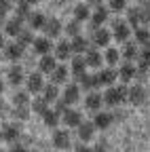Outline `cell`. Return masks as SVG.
Here are the masks:
<instances>
[{"mask_svg":"<svg viewBox=\"0 0 150 152\" xmlns=\"http://www.w3.org/2000/svg\"><path fill=\"white\" fill-rule=\"evenodd\" d=\"M127 93H129V85H112L104 91V104L110 106V108H119L127 102Z\"/></svg>","mask_w":150,"mask_h":152,"instance_id":"1","label":"cell"},{"mask_svg":"<svg viewBox=\"0 0 150 152\" xmlns=\"http://www.w3.org/2000/svg\"><path fill=\"white\" fill-rule=\"evenodd\" d=\"M110 32H112V40L119 42V45H125L127 40H131V36H133L131 26L125 21V19H119V17L110 21Z\"/></svg>","mask_w":150,"mask_h":152,"instance_id":"2","label":"cell"},{"mask_svg":"<svg viewBox=\"0 0 150 152\" xmlns=\"http://www.w3.org/2000/svg\"><path fill=\"white\" fill-rule=\"evenodd\" d=\"M125 21L131 26V30H138L142 26H148V19H146V9L142 4L138 7H129L127 9V17H125Z\"/></svg>","mask_w":150,"mask_h":152,"instance_id":"3","label":"cell"},{"mask_svg":"<svg viewBox=\"0 0 150 152\" xmlns=\"http://www.w3.org/2000/svg\"><path fill=\"white\" fill-rule=\"evenodd\" d=\"M83 110H78V108H68L64 114H61V125L66 127V129H74V131H76L80 125H83Z\"/></svg>","mask_w":150,"mask_h":152,"instance_id":"4","label":"cell"},{"mask_svg":"<svg viewBox=\"0 0 150 152\" xmlns=\"http://www.w3.org/2000/svg\"><path fill=\"white\" fill-rule=\"evenodd\" d=\"M116 72H119V83H123V85H131L138 78V66L133 61H121Z\"/></svg>","mask_w":150,"mask_h":152,"instance_id":"5","label":"cell"},{"mask_svg":"<svg viewBox=\"0 0 150 152\" xmlns=\"http://www.w3.org/2000/svg\"><path fill=\"white\" fill-rule=\"evenodd\" d=\"M45 85H47L45 83V74H40V72H30L26 76V91L30 95H40Z\"/></svg>","mask_w":150,"mask_h":152,"instance_id":"6","label":"cell"},{"mask_svg":"<svg viewBox=\"0 0 150 152\" xmlns=\"http://www.w3.org/2000/svg\"><path fill=\"white\" fill-rule=\"evenodd\" d=\"M91 38V47H95V49H108L110 42H112V32L108 28H97L93 34H89Z\"/></svg>","mask_w":150,"mask_h":152,"instance_id":"7","label":"cell"},{"mask_svg":"<svg viewBox=\"0 0 150 152\" xmlns=\"http://www.w3.org/2000/svg\"><path fill=\"white\" fill-rule=\"evenodd\" d=\"M51 142L53 146L57 148V150H68L72 146V135H70V129L66 127H57V129H53V135H51Z\"/></svg>","mask_w":150,"mask_h":152,"instance_id":"8","label":"cell"},{"mask_svg":"<svg viewBox=\"0 0 150 152\" xmlns=\"http://www.w3.org/2000/svg\"><path fill=\"white\" fill-rule=\"evenodd\" d=\"M102 106H104V93H100V91H91V93H87V95H85V99H83V108H85L89 114L100 112V110H102Z\"/></svg>","mask_w":150,"mask_h":152,"instance_id":"9","label":"cell"},{"mask_svg":"<svg viewBox=\"0 0 150 152\" xmlns=\"http://www.w3.org/2000/svg\"><path fill=\"white\" fill-rule=\"evenodd\" d=\"M74 83H78L80 91L85 93H91V91H100V80H97V74L95 72H85L83 76H78V78H74Z\"/></svg>","mask_w":150,"mask_h":152,"instance_id":"10","label":"cell"},{"mask_svg":"<svg viewBox=\"0 0 150 152\" xmlns=\"http://www.w3.org/2000/svg\"><path fill=\"white\" fill-rule=\"evenodd\" d=\"M95 74H97L100 87H104V89H108V87H112V85H116V80H119V72H116V68H110V66L100 68Z\"/></svg>","mask_w":150,"mask_h":152,"instance_id":"11","label":"cell"},{"mask_svg":"<svg viewBox=\"0 0 150 152\" xmlns=\"http://www.w3.org/2000/svg\"><path fill=\"white\" fill-rule=\"evenodd\" d=\"M42 32H45L47 38H51V40H57V38H61V34H64V23H61V19L49 17L47 23H45V28H42Z\"/></svg>","mask_w":150,"mask_h":152,"instance_id":"12","label":"cell"},{"mask_svg":"<svg viewBox=\"0 0 150 152\" xmlns=\"http://www.w3.org/2000/svg\"><path fill=\"white\" fill-rule=\"evenodd\" d=\"M93 127H95L97 131H106L112 127V123H114V112H108V110H100L93 114Z\"/></svg>","mask_w":150,"mask_h":152,"instance_id":"13","label":"cell"},{"mask_svg":"<svg viewBox=\"0 0 150 152\" xmlns=\"http://www.w3.org/2000/svg\"><path fill=\"white\" fill-rule=\"evenodd\" d=\"M110 9L106 7V4H102V7H95L93 9V13H91V19H89V23L93 26V28H104L108 21H110Z\"/></svg>","mask_w":150,"mask_h":152,"instance_id":"14","label":"cell"},{"mask_svg":"<svg viewBox=\"0 0 150 152\" xmlns=\"http://www.w3.org/2000/svg\"><path fill=\"white\" fill-rule=\"evenodd\" d=\"M80 87L78 83H66L64 85V91H61V99L68 104V106H74L78 99H80Z\"/></svg>","mask_w":150,"mask_h":152,"instance_id":"15","label":"cell"},{"mask_svg":"<svg viewBox=\"0 0 150 152\" xmlns=\"http://www.w3.org/2000/svg\"><path fill=\"white\" fill-rule=\"evenodd\" d=\"M53 55L57 57V61L59 64H66V61H70L72 57H74V53H72V47H70V40H66V38H61V40L55 45V49H53Z\"/></svg>","mask_w":150,"mask_h":152,"instance_id":"16","label":"cell"},{"mask_svg":"<svg viewBox=\"0 0 150 152\" xmlns=\"http://www.w3.org/2000/svg\"><path fill=\"white\" fill-rule=\"evenodd\" d=\"M127 102L131 106H142L146 102V89H144V85H140V83L131 85L129 87V93H127Z\"/></svg>","mask_w":150,"mask_h":152,"instance_id":"17","label":"cell"},{"mask_svg":"<svg viewBox=\"0 0 150 152\" xmlns=\"http://www.w3.org/2000/svg\"><path fill=\"white\" fill-rule=\"evenodd\" d=\"M85 61H87V68H91V70L97 72L100 68H104V53L100 49H95V47H91L85 53Z\"/></svg>","mask_w":150,"mask_h":152,"instance_id":"18","label":"cell"},{"mask_svg":"<svg viewBox=\"0 0 150 152\" xmlns=\"http://www.w3.org/2000/svg\"><path fill=\"white\" fill-rule=\"evenodd\" d=\"M49 83H53V85H66V83H70V66H66V64H59L57 68H55L53 72H51V76H49Z\"/></svg>","mask_w":150,"mask_h":152,"instance_id":"19","label":"cell"},{"mask_svg":"<svg viewBox=\"0 0 150 152\" xmlns=\"http://www.w3.org/2000/svg\"><path fill=\"white\" fill-rule=\"evenodd\" d=\"M55 49V45H53V40L51 38H47V36H38V38H34V42H32V51L36 53V55H51V51Z\"/></svg>","mask_w":150,"mask_h":152,"instance_id":"20","label":"cell"},{"mask_svg":"<svg viewBox=\"0 0 150 152\" xmlns=\"http://www.w3.org/2000/svg\"><path fill=\"white\" fill-rule=\"evenodd\" d=\"M91 13H93V9L87 2H76L72 7V19H76L78 23H89Z\"/></svg>","mask_w":150,"mask_h":152,"instance_id":"21","label":"cell"},{"mask_svg":"<svg viewBox=\"0 0 150 152\" xmlns=\"http://www.w3.org/2000/svg\"><path fill=\"white\" fill-rule=\"evenodd\" d=\"M70 47H72V53L74 55H85L89 49H91V38L80 34L76 38H70Z\"/></svg>","mask_w":150,"mask_h":152,"instance_id":"22","label":"cell"},{"mask_svg":"<svg viewBox=\"0 0 150 152\" xmlns=\"http://www.w3.org/2000/svg\"><path fill=\"white\" fill-rule=\"evenodd\" d=\"M19 137H21L19 123H7V125H2V140L4 142L15 144V142H19Z\"/></svg>","mask_w":150,"mask_h":152,"instance_id":"23","label":"cell"},{"mask_svg":"<svg viewBox=\"0 0 150 152\" xmlns=\"http://www.w3.org/2000/svg\"><path fill=\"white\" fill-rule=\"evenodd\" d=\"M121 57H123V61H138V57H140V45L135 40H127L121 49Z\"/></svg>","mask_w":150,"mask_h":152,"instance_id":"24","label":"cell"},{"mask_svg":"<svg viewBox=\"0 0 150 152\" xmlns=\"http://www.w3.org/2000/svg\"><path fill=\"white\" fill-rule=\"evenodd\" d=\"M95 127H93V123L91 121H83V125L76 129V135H78V140L83 142V144H89V142H93L95 140Z\"/></svg>","mask_w":150,"mask_h":152,"instance_id":"25","label":"cell"},{"mask_svg":"<svg viewBox=\"0 0 150 152\" xmlns=\"http://www.w3.org/2000/svg\"><path fill=\"white\" fill-rule=\"evenodd\" d=\"M59 66V61H57V57H55L53 53L51 55H42L40 59H38V72L40 74H45V76H51V72Z\"/></svg>","mask_w":150,"mask_h":152,"instance_id":"26","label":"cell"},{"mask_svg":"<svg viewBox=\"0 0 150 152\" xmlns=\"http://www.w3.org/2000/svg\"><path fill=\"white\" fill-rule=\"evenodd\" d=\"M87 61H85V55H74L70 59V74L72 78H78V76H83L87 72Z\"/></svg>","mask_w":150,"mask_h":152,"instance_id":"27","label":"cell"},{"mask_svg":"<svg viewBox=\"0 0 150 152\" xmlns=\"http://www.w3.org/2000/svg\"><path fill=\"white\" fill-rule=\"evenodd\" d=\"M7 80H9V85H13V87H19V85L26 80L23 68H21L19 64H13V66L9 68V72H7Z\"/></svg>","mask_w":150,"mask_h":152,"instance_id":"28","label":"cell"},{"mask_svg":"<svg viewBox=\"0 0 150 152\" xmlns=\"http://www.w3.org/2000/svg\"><path fill=\"white\" fill-rule=\"evenodd\" d=\"M23 55H26V49L19 45V42H11V45H7V49H4V57L9 61H13V64H17L19 59H23Z\"/></svg>","mask_w":150,"mask_h":152,"instance_id":"29","label":"cell"},{"mask_svg":"<svg viewBox=\"0 0 150 152\" xmlns=\"http://www.w3.org/2000/svg\"><path fill=\"white\" fill-rule=\"evenodd\" d=\"M42 123H45V127H49V129H57L59 125H61V114L55 110V108H49L45 114H42Z\"/></svg>","mask_w":150,"mask_h":152,"instance_id":"30","label":"cell"},{"mask_svg":"<svg viewBox=\"0 0 150 152\" xmlns=\"http://www.w3.org/2000/svg\"><path fill=\"white\" fill-rule=\"evenodd\" d=\"M121 61H123V57H121V51H119L116 47H108V49L104 51V64H106V66L116 68Z\"/></svg>","mask_w":150,"mask_h":152,"instance_id":"31","label":"cell"},{"mask_svg":"<svg viewBox=\"0 0 150 152\" xmlns=\"http://www.w3.org/2000/svg\"><path fill=\"white\" fill-rule=\"evenodd\" d=\"M21 32H23V21H21V19L13 17V19H9V21H4V34H7V36L17 38Z\"/></svg>","mask_w":150,"mask_h":152,"instance_id":"32","label":"cell"},{"mask_svg":"<svg viewBox=\"0 0 150 152\" xmlns=\"http://www.w3.org/2000/svg\"><path fill=\"white\" fill-rule=\"evenodd\" d=\"M40 95H42V97H45L49 104H55V102H57V99L61 97V91H59V87H57V85H53V83H47Z\"/></svg>","mask_w":150,"mask_h":152,"instance_id":"33","label":"cell"},{"mask_svg":"<svg viewBox=\"0 0 150 152\" xmlns=\"http://www.w3.org/2000/svg\"><path fill=\"white\" fill-rule=\"evenodd\" d=\"M49 108H51V104L42 97V95H36V97L30 102V110H32L34 114H38V116H42V114H45Z\"/></svg>","mask_w":150,"mask_h":152,"instance_id":"34","label":"cell"},{"mask_svg":"<svg viewBox=\"0 0 150 152\" xmlns=\"http://www.w3.org/2000/svg\"><path fill=\"white\" fill-rule=\"evenodd\" d=\"M47 15L45 13H32L30 15V19H28V28L32 30V32H38V30H42L45 28V23H47Z\"/></svg>","mask_w":150,"mask_h":152,"instance_id":"35","label":"cell"},{"mask_svg":"<svg viewBox=\"0 0 150 152\" xmlns=\"http://www.w3.org/2000/svg\"><path fill=\"white\" fill-rule=\"evenodd\" d=\"M64 34H66L68 38H76V36H80V34H83V23H78L76 19H70V21L64 23Z\"/></svg>","mask_w":150,"mask_h":152,"instance_id":"36","label":"cell"},{"mask_svg":"<svg viewBox=\"0 0 150 152\" xmlns=\"http://www.w3.org/2000/svg\"><path fill=\"white\" fill-rule=\"evenodd\" d=\"M133 40H135L140 47L150 45V28H148V26H142V28L133 30Z\"/></svg>","mask_w":150,"mask_h":152,"instance_id":"37","label":"cell"},{"mask_svg":"<svg viewBox=\"0 0 150 152\" xmlns=\"http://www.w3.org/2000/svg\"><path fill=\"white\" fill-rule=\"evenodd\" d=\"M30 106H13V110H11V116L17 121V123H23V121H28L30 118Z\"/></svg>","mask_w":150,"mask_h":152,"instance_id":"38","label":"cell"},{"mask_svg":"<svg viewBox=\"0 0 150 152\" xmlns=\"http://www.w3.org/2000/svg\"><path fill=\"white\" fill-rule=\"evenodd\" d=\"M106 7L110 9V13H114V15H121V13H127V0H108Z\"/></svg>","mask_w":150,"mask_h":152,"instance_id":"39","label":"cell"},{"mask_svg":"<svg viewBox=\"0 0 150 152\" xmlns=\"http://www.w3.org/2000/svg\"><path fill=\"white\" fill-rule=\"evenodd\" d=\"M34 38H36V36H34V32H32L30 28H23V32L15 38V42H19V45L26 49V47H30V45L34 42Z\"/></svg>","mask_w":150,"mask_h":152,"instance_id":"40","label":"cell"},{"mask_svg":"<svg viewBox=\"0 0 150 152\" xmlns=\"http://www.w3.org/2000/svg\"><path fill=\"white\" fill-rule=\"evenodd\" d=\"M30 15H32V9H30L28 2H23V4H15V17H17V19H21V21H28Z\"/></svg>","mask_w":150,"mask_h":152,"instance_id":"41","label":"cell"},{"mask_svg":"<svg viewBox=\"0 0 150 152\" xmlns=\"http://www.w3.org/2000/svg\"><path fill=\"white\" fill-rule=\"evenodd\" d=\"M30 93L28 91H15L13 93V106H30Z\"/></svg>","mask_w":150,"mask_h":152,"instance_id":"42","label":"cell"},{"mask_svg":"<svg viewBox=\"0 0 150 152\" xmlns=\"http://www.w3.org/2000/svg\"><path fill=\"white\" fill-rule=\"evenodd\" d=\"M93 150H95V152H106L108 150V142L106 140H97L95 146H93Z\"/></svg>","mask_w":150,"mask_h":152,"instance_id":"43","label":"cell"},{"mask_svg":"<svg viewBox=\"0 0 150 152\" xmlns=\"http://www.w3.org/2000/svg\"><path fill=\"white\" fill-rule=\"evenodd\" d=\"M74 152H95V150H93V146H89V144H78L76 148H74Z\"/></svg>","mask_w":150,"mask_h":152,"instance_id":"44","label":"cell"},{"mask_svg":"<svg viewBox=\"0 0 150 152\" xmlns=\"http://www.w3.org/2000/svg\"><path fill=\"white\" fill-rule=\"evenodd\" d=\"M9 114H11V110H9L7 102H2V99H0V118H4V116H9Z\"/></svg>","mask_w":150,"mask_h":152,"instance_id":"45","label":"cell"},{"mask_svg":"<svg viewBox=\"0 0 150 152\" xmlns=\"http://www.w3.org/2000/svg\"><path fill=\"white\" fill-rule=\"evenodd\" d=\"M9 152H30V150H28V148H26L23 144H19V142H15V144L11 146V150H9Z\"/></svg>","mask_w":150,"mask_h":152,"instance_id":"46","label":"cell"},{"mask_svg":"<svg viewBox=\"0 0 150 152\" xmlns=\"http://www.w3.org/2000/svg\"><path fill=\"white\" fill-rule=\"evenodd\" d=\"M85 2H87L91 9H95V7H102V4H106L108 0H85Z\"/></svg>","mask_w":150,"mask_h":152,"instance_id":"47","label":"cell"},{"mask_svg":"<svg viewBox=\"0 0 150 152\" xmlns=\"http://www.w3.org/2000/svg\"><path fill=\"white\" fill-rule=\"evenodd\" d=\"M7 49V40H4V34H0V51Z\"/></svg>","mask_w":150,"mask_h":152,"instance_id":"48","label":"cell"},{"mask_svg":"<svg viewBox=\"0 0 150 152\" xmlns=\"http://www.w3.org/2000/svg\"><path fill=\"white\" fill-rule=\"evenodd\" d=\"M4 87H7V85H4V80H2V78H0V95H2V93H4Z\"/></svg>","mask_w":150,"mask_h":152,"instance_id":"49","label":"cell"},{"mask_svg":"<svg viewBox=\"0 0 150 152\" xmlns=\"http://www.w3.org/2000/svg\"><path fill=\"white\" fill-rule=\"evenodd\" d=\"M38 2H42V0H28V4H30V7H34V4H38Z\"/></svg>","mask_w":150,"mask_h":152,"instance_id":"50","label":"cell"},{"mask_svg":"<svg viewBox=\"0 0 150 152\" xmlns=\"http://www.w3.org/2000/svg\"><path fill=\"white\" fill-rule=\"evenodd\" d=\"M0 26H4V17L2 15H0Z\"/></svg>","mask_w":150,"mask_h":152,"instance_id":"51","label":"cell"}]
</instances>
